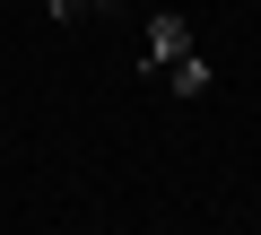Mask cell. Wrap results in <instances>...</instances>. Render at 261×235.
<instances>
[{
    "instance_id": "6da1fadb",
    "label": "cell",
    "mask_w": 261,
    "mask_h": 235,
    "mask_svg": "<svg viewBox=\"0 0 261 235\" xmlns=\"http://www.w3.org/2000/svg\"><path fill=\"white\" fill-rule=\"evenodd\" d=\"M140 61H148V79H166L174 96H209V61H200V44H192V27H183V18H148Z\"/></svg>"
},
{
    "instance_id": "7a4b0ae2",
    "label": "cell",
    "mask_w": 261,
    "mask_h": 235,
    "mask_svg": "<svg viewBox=\"0 0 261 235\" xmlns=\"http://www.w3.org/2000/svg\"><path fill=\"white\" fill-rule=\"evenodd\" d=\"M105 9H113V0H53V18H61V27H87V18H105Z\"/></svg>"
}]
</instances>
